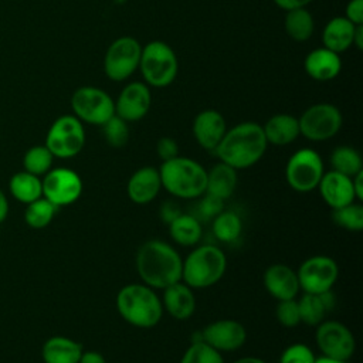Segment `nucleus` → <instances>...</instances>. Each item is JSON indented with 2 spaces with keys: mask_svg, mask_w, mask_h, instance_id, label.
<instances>
[{
  "mask_svg": "<svg viewBox=\"0 0 363 363\" xmlns=\"http://www.w3.org/2000/svg\"><path fill=\"white\" fill-rule=\"evenodd\" d=\"M163 311L177 320L189 319L196 311V296L193 289L183 281H177L163 289Z\"/></svg>",
  "mask_w": 363,
  "mask_h": 363,
  "instance_id": "obj_21",
  "label": "nucleus"
},
{
  "mask_svg": "<svg viewBox=\"0 0 363 363\" xmlns=\"http://www.w3.org/2000/svg\"><path fill=\"white\" fill-rule=\"evenodd\" d=\"M200 339L220 353L234 352L245 343L247 330L235 319H218L210 322L200 332Z\"/></svg>",
  "mask_w": 363,
  "mask_h": 363,
  "instance_id": "obj_15",
  "label": "nucleus"
},
{
  "mask_svg": "<svg viewBox=\"0 0 363 363\" xmlns=\"http://www.w3.org/2000/svg\"><path fill=\"white\" fill-rule=\"evenodd\" d=\"M135 267L145 285L163 291L182 281L183 258L172 244L163 240H147L136 251Z\"/></svg>",
  "mask_w": 363,
  "mask_h": 363,
  "instance_id": "obj_1",
  "label": "nucleus"
},
{
  "mask_svg": "<svg viewBox=\"0 0 363 363\" xmlns=\"http://www.w3.org/2000/svg\"><path fill=\"white\" fill-rule=\"evenodd\" d=\"M71 109L82 123L102 126L115 115V101L104 89L88 85L74 91Z\"/></svg>",
  "mask_w": 363,
  "mask_h": 363,
  "instance_id": "obj_10",
  "label": "nucleus"
},
{
  "mask_svg": "<svg viewBox=\"0 0 363 363\" xmlns=\"http://www.w3.org/2000/svg\"><path fill=\"white\" fill-rule=\"evenodd\" d=\"M332 220L336 225L357 233L363 228V206L353 201L339 208H333Z\"/></svg>",
  "mask_w": 363,
  "mask_h": 363,
  "instance_id": "obj_35",
  "label": "nucleus"
},
{
  "mask_svg": "<svg viewBox=\"0 0 363 363\" xmlns=\"http://www.w3.org/2000/svg\"><path fill=\"white\" fill-rule=\"evenodd\" d=\"M140 52L142 45L136 38L130 35L116 38L108 47L104 58L106 77L116 82L128 79L139 68Z\"/></svg>",
  "mask_w": 363,
  "mask_h": 363,
  "instance_id": "obj_11",
  "label": "nucleus"
},
{
  "mask_svg": "<svg viewBox=\"0 0 363 363\" xmlns=\"http://www.w3.org/2000/svg\"><path fill=\"white\" fill-rule=\"evenodd\" d=\"M162 189L177 199H200L206 193L207 170L194 159L176 156L157 169Z\"/></svg>",
  "mask_w": 363,
  "mask_h": 363,
  "instance_id": "obj_4",
  "label": "nucleus"
},
{
  "mask_svg": "<svg viewBox=\"0 0 363 363\" xmlns=\"http://www.w3.org/2000/svg\"><path fill=\"white\" fill-rule=\"evenodd\" d=\"M156 153L162 159V162L170 160V159L179 156V145L173 138L163 136L156 143Z\"/></svg>",
  "mask_w": 363,
  "mask_h": 363,
  "instance_id": "obj_41",
  "label": "nucleus"
},
{
  "mask_svg": "<svg viewBox=\"0 0 363 363\" xmlns=\"http://www.w3.org/2000/svg\"><path fill=\"white\" fill-rule=\"evenodd\" d=\"M345 17L354 26L363 24V0H349L345 10Z\"/></svg>",
  "mask_w": 363,
  "mask_h": 363,
  "instance_id": "obj_42",
  "label": "nucleus"
},
{
  "mask_svg": "<svg viewBox=\"0 0 363 363\" xmlns=\"http://www.w3.org/2000/svg\"><path fill=\"white\" fill-rule=\"evenodd\" d=\"M152 105V94L145 82H129L115 101V115L126 122L145 118Z\"/></svg>",
  "mask_w": 363,
  "mask_h": 363,
  "instance_id": "obj_16",
  "label": "nucleus"
},
{
  "mask_svg": "<svg viewBox=\"0 0 363 363\" xmlns=\"http://www.w3.org/2000/svg\"><path fill=\"white\" fill-rule=\"evenodd\" d=\"M233 363H267V362L262 360L261 357H257V356H244V357H240V359L234 360Z\"/></svg>",
  "mask_w": 363,
  "mask_h": 363,
  "instance_id": "obj_49",
  "label": "nucleus"
},
{
  "mask_svg": "<svg viewBox=\"0 0 363 363\" xmlns=\"http://www.w3.org/2000/svg\"><path fill=\"white\" fill-rule=\"evenodd\" d=\"M211 230L220 242H234L242 231V221L235 211L223 210L211 220Z\"/></svg>",
  "mask_w": 363,
  "mask_h": 363,
  "instance_id": "obj_30",
  "label": "nucleus"
},
{
  "mask_svg": "<svg viewBox=\"0 0 363 363\" xmlns=\"http://www.w3.org/2000/svg\"><path fill=\"white\" fill-rule=\"evenodd\" d=\"M116 309L125 322L140 329L156 326L164 312L156 289L143 282L122 286L116 294Z\"/></svg>",
  "mask_w": 363,
  "mask_h": 363,
  "instance_id": "obj_3",
  "label": "nucleus"
},
{
  "mask_svg": "<svg viewBox=\"0 0 363 363\" xmlns=\"http://www.w3.org/2000/svg\"><path fill=\"white\" fill-rule=\"evenodd\" d=\"M353 45L357 50L363 48V24L357 26L354 30V35H353Z\"/></svg>",
  "mask_w": 363,
  "mask_h": 363,
  "instance_id": "obj_48",
  "label": "nucleus"
},
{
  "mask_svg": "<svg viewBox=\"0 0 363 363\" xmlns=\"http://www.w3.org/2000/svg\"><path fill=\"white\" fill-rule=\"evenodd\" d=\"M315 353L313 350L305 343H292L286 346L281 356L279 363H315Z\"/></svg>",
  "mask_w": 363,
  "mask_h": 363,
  "instance_id": "obj_38",
  "label": "nucleus"
},
{
  "mask_svg": "<svg viewBox=\"0 0 363 363\" xmlns=\"http://www.w3.org/2000/svg\"><path fill=\"white\" fill-rule=\"evenodd\" d=\"M167 225L170 238L182 247H194L203 237L201 223L193 214L180 213Z\"/></svg>",
  "mask_w": 363,
  "mask_h": 363,
  "instance_id": "obj_27",
  "label": "nucleus"
},
{
  "mask_svg": "<svg viewBox=\"0 0 363 363\" xmlns=\"http://www.w3.org/2000/svg\"><path fill=\"white\" fill-rule=\"evenodd\" d=\"M315 342L322 356L349 360L356 350V339L352 330L339 320H322L316 326Z\"/></svg>",
  "mask_w": 363,
  "mask_h": 363,
  "instance_id": "obj_14",
  "label": "nucleus"
},
{
  "mask_svg": "<svg viewBox=\"0 0 363 363\" xmlns=\"http://www.w3.org/2000/svg\"><path fill=\"white\" fill-rule=\"evenodd\" d=\"M9 190L17 201L28 204L43 197L41 177L31 174L26 170L17 172L9 180Z\"/></svg>",
  "mask_w": 363,
  "mask_h": 363,
  "instance_id": "obj_28",
  "label": "nucleus"
},
{
  "mask_svg": "<svg viewBox=\"0 0 363 363\" xmlns=\"http://www.w3.org/2000/svg\"><path fill=\"white\" fill-rule=\"evenodd\" d=\"M264 135L268 145L274 146H286L298 139L299 122L291 113H277L271 116L264 125Z\"/></svg>",
  "mask_w": 363,
  "mask_h": 363,
  "instance_id": "obj_23",
  "label": "nucleus"
},
{
  "mask_svg": "<svg viewBox=\"0 0 363 363\" xmlns=\"http://www.w3.org/2000/svg\"><path fill=\"white\" fill-rule=\"evenodd\" d=\"M227 257L218 245H194L183 259L182 281L191 289H204L216 285L225 274Z\"/></svg>",
  "mask_w": 363,
  "mask_h": 363,
  "instance_id": "obj_5",
  "label": "nucleus"
},
{
  "mask_svg": "<svg viewBox=\"0 0 363 363\" xmlns=\"http://www.w3.org/2000/svg\"><path fill=\"white\" fill-rule=\"evenodd\" d=\"M9 214V200L4 191L0 189V224L7 218Z\"/></svg>",
  "mask_w": 363,
  "mask_h": 363,
  "instance_id": "obj_47",
  "label": "nucleus"
},
{
  "mask_svg": "<svg viewBox=\"0 0 363 363\" xmlns=\"http://www.w3.org/2000/svg\"><path fill=\"white\" fill-rule=\"evenodd\" d=\"M298 122L303 138L312 142H325L340 130L343 118L337 106L329 102H319L306 108Z\"/></svg>",
  "mask_w": 363,
  "mask_h": 363,
  "instance_id": "obj_9",
  "label": "nucleus"
},
{
  "mask_svg": "<svg viewBox=\"0 0 363 363\" xmlns=\"http://www.w3.org/2000/svg\"><path fill=\"white\" fill-rule=\"evenodd\" d=\"M162 190L159 170L153 166L139 167L132 173L126 184V193L135 204L152 203Z\"/></svg>",
  "mask_w": 363,
  "mask_h": 363,
  "instance_id": "obj_19",
  "label": "nucleus"
},
{
  "mask_svg": "<svg viewBox=\"0 0 363 363\" xmlns=\"http://www.w3.org/2000/svg\"><path fill=\"white\" fill-rule=\"evenodd\" d=\"M179 363H224V359L220 352L204 343L199 336L186 349Z\"/></svg>",
  "mask_w": 363,
  "mask_h": 363,
  "instance_id": "obj_36",
  "label": "nucleus"
},
{
  "mask_svg": "<svg viewBox=\"0 0 363 363\" xmlns=\"http://www.w3.org/2000/svg\"><path fill=\"white\" fill-rule=\"evenodd\" d=\"M54 157L71 159L85 145L84 123L75 115L58 116L45 135V143Z\"/></svg>",
  "mask_w": 363,
  "mask_h": 363,
  "instance_id": "obj_8",
  "label": "nucleus"
},
{
  "mask_svg": "<svg viewBox=\"0 0 363 363\" xmlns=\"http://www.w3.org/2000/svg\"><path fill=\"white\" fill-rule=\"evenodd\" d=\"M54 159L55 157L45 145L31 146L23 156V170L41 177L52 169Z\"/></svg>",
  "mask_w": 363,
  "mask_h": 363,
  "instance_id": "obj_32",
  "label": "nucleus"
},
{
  "mask_svg": "<svg viewBox=\"0 0 363 363\" xmlns=\"http://www.w3.org/2000/svg\"><path fill=\"white\" fill-rule=\"evenodd\" d=\"M318 190L323 201L332 210L346 206L349 203H353L356 200L352 177L345 176L332 169L323 173L318 184Z\"/></svg>",
  "mask_w": 363,
  "mask_h": 363,
  "instance_id": "obj_20",
  "label": "nucleus"
},
{
  "mask_svg": "<svg viewBox=\"0 0 363 363\" xmlns=\"http://www.w3.org/2000/svg\"><path fill=\"white\" fill-rule=\"evenodd\" d=\"M330 166L332 170L339 172L345 176L353 177L363 170V160L360 153L347 145L337 146L330 153Z\"/></svg>",
  "mask_w": 363,
  "mask_h": 363,
  "instance_id": "obj_31",
  "label": "nucleus"
},
{
  "mask_svg": "<svg viewBox=\"0 0 363 363\" xmlns=\"http://www.w3.org/2000/svg\"><path fill=\"white\" fill-rule=\"evenodd\" d=\"M264 286L267 292L277 301L296 298L299 281L296 271L286 264H272L264 272Z\"/></svg>",
  "mask_w": 363,
  "mask_h": 363,
  "instance_id": "obj_18",
  "label": "nucleus"
},
{
  "mask_svg": "<svg viewBox=\"0 0 363 363\" xmlns=\"http://www.w3.org/2000/svg\"><path fill=\"white\" fill-rule=\"evenodd\" d=\"M305 72L315 81H330L336 78L342 69V60L339 54L320 47L312 50L303 61Z\"/></svg>",
  "mask_w": 363,
  "mask_h": 363,
  "instance_id": "obj_22",
  "label": "nucleus"
},
{
  "mask_svg": "<svg viewBox=\"0 0 363 363\" xmlns=\"http://www.w3.org/2000/svg\"><path fill=\"white\" fill-rule=\"evenodd\" d=\"M26 206L27 207L24 210V221L28 227L35 230L47 227L52 221L58 210V207H55L51 201H48L44 197H40Z\"/></svg>",
  "mask_w": 363,
  "mask_h": 363,
  "instance_id": "obj_33",
  "label": "nucleus"
},
{
  "mask_svg": "<svg viewBox=\"0 0 363 363\" xmlns=\"http://www.w3.org/2000/svg\"><path fill=\"white\" fill-rule=\"evenodd\" d=\"M299 288L305 294H323L330 291L339 277V267L329 255H312L296 271Z\"/></svg>",
  "mask_w": 363,
  "mask_h": 363,
  "instance_id": "obj_12",
  "label": "nucleus"
},
{
  "mask_svg": "<svg viewBox=\"0 0 363 363\" xmlns=\"http://www.w3.org/2000/svg\"><path fill=\"white\" fill-rule=\"evenodd\" d=\"M267 146L268 142L262 125L247 121L227 129L218 146L214 149V153L220 162L235 170H242L258 163Z\"/></svg>",
  "mask_w": 363,
  "mask_h": 363,
  "instance_id": "obj_2",
  "label": "nucleus"
},
{
  "mask_svg": "<svg viewBox=\"0 0 363 363\" xmlns=\"http://www.w3.org/2000/svg\"><path fill=\"white\" fill-rule=\"evenodd\" d=\"M357 26L346 17H333L326 23L322 31L323 47L339 54L353 45V35Z\"/></svg>",
  "mask_w": 363,
  "mask_h": 363,
  "instance_id": "obj_25",
  "label": "nucleus"
},
{
  "mask_svg": "<svg viewBox=\"0 0 363 363\" xmlns=\"http://www.w3.org/2000/svg\"><path fill=\"white\" fill-rule=\"evenodd\" d=\"M79 363H106V360L102 353L96 350H86V352H82Z\"/></svg>",
  "mask_w": 363,
  "mask_h": 363,
  "instance_id": "obj_45",
  "label": "nucleus"
},
{
  "mask_svg": "<svg viewBox=\"0 0 363 363\" xmlns=\"http://www.w3.org/2000/svg\"><path fill=\"white\" fill-rule=\"evenodd\" d=\"M180 208L176 203L173 201H166L162 204V208H160V217L164 223H170L173 218H176L179 214H180Z\"/></svg>",
  "mask_w": 363,
  "mask_h": 363,
  "instance_id": "obj_43",
  "label": "nucleus"
},
{
  "mask_svg": "<svg viewBox=\"0 0 363 363\" xmlns=\"http://www.w3.org/2000/svg\"><path fill=\"white\" fill-rule=\"evenodd\" d=\"M298 308L301 323L308 326H318L325 319V313L328 312L320 295L315 294H303L298 301Z\"/></svg>",
  "mask_w": 363,
  "mask_h": 363,
  "instance_id": "obj_34",
  "label": "nucleus"
},
{
  "mask_svg": "<svg viewBox=\"0 0 363 363\" xmlns=\"http://www.w3.org/2000/svg\"><path fill=\"white\" fill-rule=\"evenodd\" d=\"M223 210H224V200L217 199L207 193H204L201 196V200L199 203V211H200L201 217H204L207 220H213Z\"/></svg>",
  "mask_w": 363,
  "mask_h": 363,
  "instance_id": "obj_40",
  "label": "nucleus"
},
{
  "mask_svg": "<svg viewBox=\"0 0 363 363\" xmlns=\"http://www.w3.org/2000/svg\"><path fill=\"white\" fill-rule=\"evenodd\" d=\"M285 31L295 41H306L312 37L315 21L306 7L288 10L285 16Z\"/></svg>",
  "mask_w": 363,
  "mask_h": 363,
  "instance_id": "obj_29",
  "label": "nucleus"
},
{
  "mask_svg": "<svg viewBox=\"0 0 363 363\" xmlns=\"http://www.w3.org/2000/svg\"><path fill=\"white\" fill-rule=\"evenodd\" d=\"M102 133L106 143L112 147H123L129 140V126L128 122L113 115L102 125Z\"/></svg>",
  "mask_w": 363,
  "mask_h": 363,
  "instance_id": "obj_37",
  "label": "nucleus"
},
{
  "mask_svg": "<svg viewBox=\"0 0 363 363\" xmlns=\"http://www.w3.org/2000/svg\"><path fill=\"white\" fill-rule=\"evenodd\" d=\"M315 363H349V360H339L328 356H319L315 359Z\"/></svg>",
  "mask_w": 363,
  "mask_h": 363,
  "instance_id": "obj_50",
  "label": "nucleus"
},
{
  "mask_svg": "<svg viewBox=\"0 0 363 363\" xmlns=\"http://www.w3.org/2000/svg\"><path fill=\"white\" fill-rule=\"evenodd\" d=\"M352 183H353V190H354L356 200L362 201L363 200V170L352 177Z\"/></svg>",
  "mask_w": 363,
  "mask_h": 363,
  "instance_id": "obj_46",
  "label": "nucleus"
},
{
  "mask_svg": "<svg viewBox=\"0 0 363 363\" xmlns=\"http://www.w3.org/2000/svg\"><path fill=\"white\" fill-rule=\"evenodd\" d=\"M275 315H277V320L284 328H295L301 323L298 301H295V298L294 299L278 301Z\"/></svg>",
  "mask_w": 363,
  "mask_h": 363,
  "instance_id": "obj_39",
  "label": "nucleus"
},
{
  "mask_svg": "<svg viewBox=\"0 0 363 363\" xmlns=\"http://www.w3.org/2000/svg\"><path fill=\"white\" fill-rule=\"evenodd\" d=\"M237 183V170L223 162H218L210 170H207L206 193L225 201L235 191Z\"/></svg>",
  "mask_w": 363,
  "mask_h": 363,
  "instance_id": "obj_26",
  "label": "nucleus"
},
{
  "mask_svg": "<svg viewBox=\"0 0 363 363\" xmlns=\"http://www.w3.org/2000/svg\"><path fill=\"white\" fill-rule=\"evenodd\" d=\"M325 173L320 155L311 147L298 149L286 162L285 179L289 187L298 193H309L318 189Z\"/></svg>",
  "mask_w": 363,
  "mask_h": 363,
  "instance_id": "obj_7",
  "label": "nucleus"
},
{
  "mask_svg": "<svg viewBox=\"0 0 363 363\" xmlns=\"http://www.w3.org/2000/svg\"><path fill=\"white\" fill-rule=\"evenodd\" d=\"M82 345L71 337L55 335L48 337L41 347L44 363H79Z\"/></svg>",
  "mask_w": 363,
  "mask_h": 363,
  "instance_id": "obj_24",
  "label": "nucleus"
},
{
  "mask_svg": "<svg viewBox=\"0 0 363 363\" xmlns=\"http://www.w3.org/2000/svg\"><path fill=\"white\" fill-rule=\"evenodd\" d=\"M43 197L55 207H64L75 203L82 194L81 176L68 167H52L43 179Z\"/></svg>",
  "mask_w": 363,
  "mask_h": 363,
  "instance_id": "obj_13",
  "label": "nucleus"
},
{
  "mask_svg": "<svg viewBox=\"0 0 363 363\" xmlns=\"http://www.w3.org/2000/svg\"><path fill=\"white\" fill-rule=\"evenodd\" d=\"M193 136L206 150L214 152L227 130L224 116L216 109H204L193 119Z\"/></svg>",
  "mask_w": 363,
  "mask_h": 363,
  "instance_id": "obj_17",
  "label": "nucleus"
},
{
  "mask_svg": "<svg viewBox=\"0 0 363 363\" xmlns=\"http://www.w3.org/2000/svg\"><path fill=\"white\" fill-rule=\"evenodd\" d=\"M177 57L172 47L163 41H150L142 47L139 69L146 85L164 88L177 75Z\"/></svg>",
  "mask_w": 363,
  "mask_h": 363,
  "instance_id": "obj_6",
  "label": "nucleus"
},
{
  "mask_svg": "<svg viewBox=\"0 0 363 363\" xmlns=\"http://www.w3.org/2000/svg\"><path fill=\"white\" fill-rule=\"evenodd\" d=\"M311 1L313 0H274V3L281 7L282 10L288 11V10H294V9H301V7H306Z\"/></svg>",
  "mask_w": 363,
  "mask_h": 363,
  "instance_id": "obj_44",
  "label": "nucleus"
}]
</instances>
